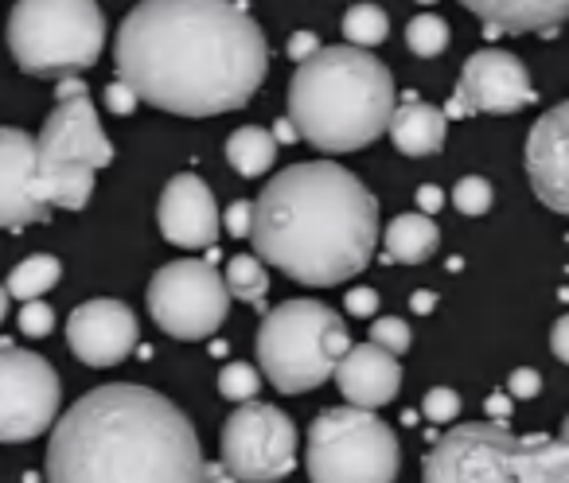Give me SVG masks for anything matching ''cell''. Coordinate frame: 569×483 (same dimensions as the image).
I'll list each match as a JSON object with an SVG mask.
<instances>
[{
	"mask_svg": "<svg viewBox=\"0 0 569 483\" xmlns=\"http://www.w3.org/2000/svg\"><path fill=\"white\" fill-rule=\"evenodd\" d=\"M222 285H227V293L234 296V301L261 309V301H266V293H269V273H266V265L258 262V254H238V258H230L227 273H222Z\"/></svg>",
	"mask_w": 569,
	"mask_h": 483,
	"instance_id": "cell-25",
	"label": "cell"
},
{
	"mask_svg": "<svg viewBox=\"0 0 569 483\" xmlns=\"http://www.w3.org/2000/svg\"><path fill=\"white\" fill-rule=\"evenodd\" d=\"M371 343H379V348L390 351V355H406V351H410V343H413L410 324H406V320H398V316H379L371 324Z\"/></svg>",
	"mask_w": 569,
	"mask_h": 483,
	"instance_id": "cell-30",
	"label": "cell"
},
{
	"mask_svg": "<svg viewBox=\"0 0 569 483\" xmlns=\"http://www.w3.org/2000/svg\"><path fill=\"white\" fill-rule=\"evenodd\" d=\"M553 355H558L561 363L569 359V351H566V316H561L558 324H553Z\"/></svg>",
	"mask_w": 569,
	"mask_h": 483,
	"instance_id": "cell-40",
	"label": "cell"
},
{
	"mask_svg": "<svg viewBox=\"0 0 569 483\" xmlns=\"http://www.w3.org/2000/svg\"><path fill=\"white\" fill-rule=\"evenodd\" d=\"M17 324L28 340H43V335H51V328H56V312H51V304H43V296H36V301H24Z\"/></svg>",
	"mask_w": 569,
	"mask_h": 483,
	"instance_id": "cell-32",
	"label": "cell"
},
{
	"mask_svg": "<svg viewBox=\"0 0 569 483\" xmlns=\"http://www.w3.org/2000/svg\"><path fill=\"white\" fill-rule=\"evenodd\" d=\"M340 394L348 398V405L356 410H382L398 398L402 390V366H398V355L382 351L379 343H351L348 355L336 363L332 371Z\"/></svg>",
	"mask_w": 569,
	"mask_h": 483,
	"instance_id": "cell-18",
	"label": "cell"
},
{
	"mask_svg": "<svg viewBox=\"0 0 569 483\" xmlns=\"http://www.w3.org/2000/svg\"><path fill=\"white\" fill-rule=\"evenodd\" d=\"M445 207V191L441 188H433V183H426V188H418V211L421 214H429L433 219L437 211Z\"/></svg>",
	"mask_w": 569,
	"mask_h": 483,
	"instance_id": "cell-38",
	"label": "cell"
},
{
	"mask_svg": "<svg viewBox=\"0 0 569 483\" xmlns=\"http://www.w3.org/2000/svg\"><path fill=\"white\" fill-rule=\"evenodd\" d=\"M160 234L180 250H211L219 242V203L199 175H176L160 195Z\"/></svg>",
	"mask_w": 569,
	"mask_h": 483,
	"instance_id": "cell-16",
	"label": "cell"
},
{
	"mask_svg": "<svg viewBox=\"0 0 569 483\" xmlns=\"http://www.w3.org/2000/svg\"><path fill=\"white\" fill-rule=\"evenodd\" d=\"M250 222H253V203L250 199H234L227 211V230L234 238H250Z\"/></svg>",
	"mask_w": 569,
	"mask_h": 483,
	"instance_id": "cell-35",
	"label": "cell"
},
{
	"mask_svg": "<svg viewBox=\"0 0 569 483\" xmlns=\"http://www.w3.org/2000/svg\"><path fill=\"white\" fill-rule=\"evenodd\" d=\"M421 413H426V421H433V425H449L460 413V394L449 386H433L426 394V402H421Z\"/></svg>",
	"mask_w": 569,
	"mask_h": 483,
	"instance_id": "cell-31",
	"label": "cell"
},
{
	"mask_svg": "<svg viewBox=\"0 0 569 483\" xmlns=\"http://www.w3.org/2000/svg\"><path fill=\"white\" fill-rule=\"evenodd\" d=\"M421 483H569L566 436L468 421L437 436L421 460Z\"/></svg>",
	"mask_w": 569,
	"mask_h": 483,
	"instance_id": "cell-5",
	"label": "cell"
},
{
	"mask_svg": "<svg viewBox=\"0 0 569 483\" xmlns=\"http://www.w3.org/2000/svg\"><path fill=\"white\" fill-rule=\"evenodd\" d=\"M106 110L118 113V118H129V113L137 110V94L121 79L110 82V87H106Z\"/></svg>",
	"mask_w": 569,
	"mask_h": 483,
	"instance_id": "cell-34",
	"label": "cell"
},
{
	"mask_svg": "<svg viewBox=\"0 0 569 483\" xmlns=\"http://www.w3.org/2000/svg\"><path fill=\"white\" fill-rule=\"evenodd\" d=\"M9 301H12V296L4 293V285H0V324H4V316H9Z\"/></svg>",
	"mask_w": 569,
	"mask_h": 483,
	"instance_id": "cell-44",
	"label": "cell"
},
{
	"mask_svg": "<svg viewBox=\"0 0 569 483\" xmlns=\"http://www.w3.org/2000/svg\"><path fill=\"white\" fill-rule=\"evenodd\" d=\"M460 4L488 24V36H553L569 12V0H460Z\"/></svg>",
	"mask_w": 569,
	"mask_h": 483,
	"instance_id": "cell-19",
	"label": "cell"
},
{
	"mask_svg": "<svg viewBox=\"0 0 569 483\" xmlns=\"http://www.w3.org/2000/svg\"><path fill=\"white\" fill-rule=\"evenodd\" d=\"M387 32H390V20L379 4H351L343 12V36H348L351 48H363V51L379 48L387 40Z\"/></svg>",
	"mask_w": 569,
	"mask_h": 483,
	"instance_id": "cell-26",
	"label": "cell"
},
{
	"mask_svg": "<svg viewBox=\"0 0 569 483\" xmlns=\"http://www.w3.org/2000/svg\"><path fill=\"white\" fill-rule=\"evenodd\" d=\"M137 335H141L137 312L126 301H113V296L79 304L67 320V348L79 363L94 366V371L126 363L137 348Z\"/></svg>",
	"mask_w": 569,
	"mask_h": 483,
	"instance_id": "cell-14",
	"label": "cell"
},
{
	"mask_svg": "<svg viewBox=\"0 0 569 483\" xmlns=\"http://www.w3.org/2000/svg\"><path fill=\"white\" fill-rule=\"evenodd\" d=\"M395 110V79L387 63L363 48H320L289 82V121L297 137L325 157L359 152L387 133Z\"/></svg>",
	"mask_w": 569,
	"mask_h": 483,
	"instance_id": "cell-4",
	"label": "cell"
},
{
	"mask_svg": "<svg viewBox=\"0 0 569 483\" xmlns=\"http://www.w3.org/2000/svg\"><path fill=\"white\" fill-rule=\"evenodd\" d=\"M433 304H437V296H433V293H413V296H410V309H413V312H421V316H426V312H433Z\"/></svg>",
	"mask_w": 569,
	"mask_h": 483,
	"instance_id": "cell-41",
	"label": "cell"
},
{
	"mask_svg": "<svg viewBox=\"0 0 569 483\" xmlns=\"http://www.w3.org/2000/svg\"><path fill=\"white\" fill-rule=\"evenodd\" d=\"M542 394V374L535 371V366H519V371H511V379H507V398H538Z\"/></svg>",
	"mask_w": 569,
	"mask_h": 483,
	"instance_id": "cell-33",
	"label": "cell"
},
{
	"mask_svg": "<svg viewBox=\"0 0 569 483\" xmlns=\"http://www.w3.org/2000/svg\"><path fill=\"white\" fill-rule=\"evenodd\" d=\"M207 483H238L222 464H207Z\"/></svg>",
	"mask_w": 569,
	"mask_h": 483,
	"instance_id": "cell-42",
	"label": "cell"
},
{
	"mask_svg": "<svg viewBox=\"0 0 569 483\" xmlns=\"http://www.w3.org/2000/svg\"><path fill=\"white\" fill-rule=\"evenodd\" d=\"M40 164V160H36ZM36 183H40V195L48 207H59V211H82L94 195V168L87 164H40L36 172Z\"/></svg>",
	"mask_w": 569,
	"mask_h": 483,
	"instance_id": "cell-22",
	"label": "cell"
},
{
	"mask_svg": "<svg viewBox=\"0 0 569 483\" xmlns=\"http://www.w3.org/2000/svg\"><path fill=\"white\" fill-rule=\"evenodd\" d=\"M59 278H63V265H59V258L32 254L9 273V281H4V293L17 296V301H36V296H43L48 289H56Z\"/></svg>",
	"mask_w": 569,
	"mask_h": 483,
	"instance_id": "cell-24",
	"label": "cell"
},
{
	"mask_svg": "<svg viewBox=\"0 0 569 483\" xmlns=\"http://www.w3.org/2000/svg\"><path fill=\"white\" fill-rule=\"evenodd\" d=\"M106 17L98 0H17L9 12V51L24 74L67 79L98 63Z\"/></svg>",
	"mask_w": 569,
	"mask_h": 483,
	"instance_id": "cell-7",
	"label": "cell"
},
{
	"mask_svg": "<svg viewBox=\"0 0 569 483\" xmlns=\"http://www.w3.org/2000/svg\"><path fill=\"white\" fill-rule=\"evenodd\" d=\"M566 118L569 105H553L550 113L535 121L527 137V175L535 195L553 214H566L569 207V168H566Z\"/></svg>",
	"mask_w": 569,
	"mask_h": 483,
	"instance_id": "cell-17",
	"label": "cell"
},
{
	"mask_svg": "<svg viewBox=\"0 0 569 483\" xmlns=\"http://www.w3.org/2000/svg\"><path fill=\"white\" fill-rule=\"evenodd\" d=\"M305 467L309 483H395L402 444L375 410L336 405L312 421Z\"/></svg>",
	"mask_w": 569,
	"mask_h": 483,
	"instance_id": "cell-8",
	"label": "cell"
},
{
	"mask_svg": "<svg viewBox=\"0 0 569 483\" xmlns=\"http://www.w3.org/2000/svg\"><path fill=\"white\" fill-rule=\"evenodd\" d=\"M250 242L261 265H273L301 285H343L375 258L379 199L343 164L305 160L261 188Z\"/></svg>",
	"mask_w": 569,
	"mask_h": 483,
	"instance_id": "cell-3",
	"label": "cell"
},
{
	"mask_svg": "<svg viewBox=\"0 0 569 483\" xmlns=\"http://www.w3.org/2000/svg\"><path fill=\"white\" fill-rule=\"evenodd\" d=\"M63 382L36 351L0 348V444L43 436L59 417Z\"/></svg>",
	"mask_w": 569,
	"mask_h": 483,
	"instance_id": "cell-11",
	"label": "cell"
},
{
	"mask_svg": "<svg viewBox=\"0 0 569 483\" xmlns=\"http://www.w3.org/2000/svg\"><path fill=\"white\" fill-rule=\"evenodd\" d=\"M261 390V374L250 363H227L219 371V394L227 402H253Z\"/></svg>",
	"mask_w": 569,
	"mask_h": 483,
	"instance_id": "cell-28",
	"label": "cell"
},
{
	"mask_svg": "<svg viewBox=\"0 0 569 483\" xmlns=\"http://www.w3.org/2000/svg\"><path fill=\"white\" fill-rule=\"evenodd\" d=\"M219 464L238 483H277L297 467V425L269 402H238L219 436Z\"/></svg>",
	"mask_w": 569,
	"mask_h": 483,
	"instance_id": "cell-10",
	"label": "cell"
},
{
	"mask_svg": "<svg viewBox=\"0 0 569 483\" xmlns=\"http://www.w3.org/2000/svg\"><path fill=\"white\" fill-rule=\"evenodd\" d=\"M488 417L491 421H511V398H507V394H491L488 398Z\"/></svg>",
	"mask_w": 569,
	"mask_h": 483,
	"instance_id": "cell-39",
	"label": "cell"
},
{
	"mask_svg": "<svg viewBox=\"0 0 569 483\" xmlns=\"http://www.w3.org/2000/svg\"><path fill=\"white\" fill-rule=\"evenodd\" d=\"M149 312L160 332L172 340H207L230 316V293L222 273H214L199 258H180L152 273Z\"/></svg>",
	"mask_w": 569,
	"mask_h": 483,
	"instance_id": "cell-9",
	"label": "cell"
},
{
	"mask_svg": "<svg viewBox=\"0 0 569 483\" xmlns=\"http://www.w3.org/2000/svg\"><path fill=\"white\" fill-rule=\"evenodd\" d=\"M437 242H441V230H437V222L421 211L398 214V219H390V227H387V258L398 265L426 262V258L437 250Z\"/></svg>",
	"mask_w": 569,
	"mask_h": 483,
	"instance_id": "cell-21",
	"label": "cell"
},
{
	"mask_svg": "<svg viewBox=\"0 0 569 483\" xmlns=\"http://www.w3.org/2000/svg\"><path fill=\"white\" fill-rule=\"evenodd\" d=\"M258 363L273 390L305 394L332 379L336 363L348 355L351 335L336 309L320 301H284L261 316L258 328Z\"/></svg>",
	"mask_w": 569,
	"mask_h": 483,
	"instance_id": "cell-6",
	"label": "cell"
},
{
	"mask_svg": "<svg viewBox=\"0 0 569 483\" xmlns=\"http://www.w3.org/2000/svg\"><path fill=\"white\" fill-rule=\"evenodd\" d=\"M449 40H452L449 24H445L441 17H433V12H426V17H413L410 24H406V48H410L413 56H421V59L441 56V51L449 48Z\"/></svg>",
	"mask_w": 569,
	"mask_h": 483,
	"instance_id": "cell-27",
	"label": "cell"
},
{
	"mask_svg": "<svg viewBox=\"0 0 569 483\" xmlns=\"http://www.w3.org/2000/svg\"><path fill=\"white\" fill-rule=\"evenodd\" d=\"M118 79L176 118L242 110L269 71V43L230 0H141L113 40Z\"/></svg>",
	"mask_w": 569,
	"mask_h": 483,
	"instance_id": "cell-1",
	"label": "cell"
},
{
	"mask_svg": "<svg viewBox=\"0 0 569 483\" xmlns=\"http://www.w3.org/2000/svg\"><path fill=\"white\" fill-rule=\"evenodd\" d=\"M36 137L24 129H0V230L48 222L51 207L36 183Z\"/></svg>",
	"mask_w": 569,
	"mask_h": 483,
	"instance_id": "cell-15",
	"label": "cell"
},
{
	"mask_svg": "<svg viewBox=\"0 0 569 483\" xmlns=\"http://www.w3.org/2000/svg\"><path fill=\"white\" fill-rule=\"evenodd\" d=\"M387 133H390V141H395V149L402 152V157H433V152L445 144L449 118H445L437 105L410 98V102H402V105H395V110H390Z\"/></svg>",
	"mask_w": 569,
	"mask_h": 483,
	"instance_id": "cell-20",
	"label": "cell"
},
{
	"mask_svg": "<svg viewBox=\"0 0 569 483\" xmlns=\"http://www.w3.org/2000/svg\"><path fill=\"white\" fill-rule=\"evenodd\" d=\"M293 137H297V129H293V121H289V118H284L281 125L273 129V141H277V149H281V141H293Z\"/></svg>",
	"mask_w": 569,
	"mask_h": 483,
	"instance_id": "cell-43",
	"label": "cell"
},
{
	"mask_svg": "<svg viewBox=\"0 0 569 483\" xmlns=\"http://www.w3.org/2000/svg\"><path fill=\"white\" fill-rule=\"evenodd\" d=\"M418 4H437V0H418Z\"/></svg>",
	"mask_w": 569,
	"mask_h": 483,
	"instance_id": "cell-45",
	"label": "cell"
},
{
	"mask_svg": "<svg viewBox=\"0 0 569 483\" xmlns=\"http://www.w3.org/2000/svg\"><path fill=\"white\" fill-rule=\"evenodd\" d=\"M227 160L238 175L246 180H258L273 168L277 160V141L269 129H258V125H242L227 137Z\"/></svg>",
	"mask_w": 569,
	"mask_h": 483,
	"instance_id": "cell-23",
	"label": "cell"
},
{
	"mask_svg": "<svg viewBox=\"0 0 569 483\" xmlns=\"http://www.w3.org/2000/svg\"><path fill=\"white\" fill-rule=\"evenodd\" d=\"M535 102V82L519 56L499 48H483L468 56L457 82V98L445 118H480V113H519Z\"/></svg>",
	"mask_w": 569,
	"mask_h": 483,
	"instance_id": "cell-13",
	"label": "cell"
},
{
	"mask_svg": "<svg viewBox=\"0 0 569 483\" xmlns=\"http://www.w3.org/2000/svg\"><path fill=\"white\" fill-rule=\"evenodd\" d=\"M320 51V40L312 32H297L293 40H289V59H297V63H305L309 56H317Z\"/></svg>",
	"mask_w": 569,
	"mask_h": 483,
	"instance_id": "cell-37",
	"label": "cell"
},
{
	"mask_svg": "<svg viewBox=\"0 0 569 483\" xmlns=\"http://www.w3.org/2000/svg\"><path fill=\"white\" fill-rule=\"evenodd\" d=\"M343 304H348L351 316H375V309H379V293H375V289H351Z\"/></svg>",
	"mask_w": 569,
	"mask_h": 483,
	"instance_id": "cell-36",
	"label": "cell"
},
{
	"mask_svg": "<svg viewBox=\"0 0 569 483\" xmlns=\"http://www.w3.org/2000/svg\"><path fill=\"white\" fill-rule=\"evenodd\" d=\"M491 199H496V191H491V183L483 180V175H465V180L452 188V207H457L460 214H468V219L488 214Z\"/></svg>",
	"mask_w": 569,
	"mask_h": 483,
	"instance_id": "cell-29",
	"label": "cell"
},
{
	"mask_svg": "<svg viewBox=\"0 0 569 483\" xmlns=\"http://www.w3.org/2000/svg\"><path fill=\"white\" fill-rule=\"evenodd\" d=\"M36 160L40 164H87L94 172L113 160V144L98 121L87 82H79L74 74L59 82V105L43 121V133L36 137Z\"/></svg>",
	"mask_w": 569,
	"mask_h": 483,
	"instance_id": "cell-12",
	"label": "cell"
},
{
	"mask_svg": "<svg viewBox=\"0 0 569 483\" xmlns=\"http://www.w3.org/2000/svg\"><path fill=\"white\" fill-rule=\"evenodd\" d=\"M48 483H207L188 413L164 394L110 382L51 425Z\"/></svg>",
	"mask_w": 569,
	"mask_h": 483,
	"instance_id": "cell-2",
	"label": "cell"
}]
</instances>
